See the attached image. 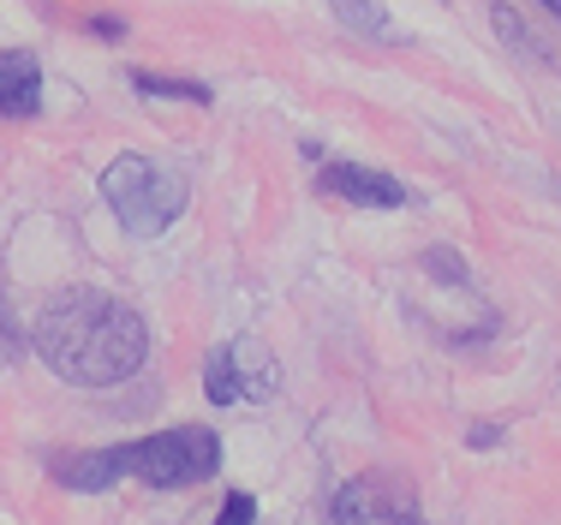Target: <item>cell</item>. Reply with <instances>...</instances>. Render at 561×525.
I'll list each match as a JSON object with an SVG mask.
<instances>
[{"instance_id": "obj_17", "label": "cell", "mask_w": 561, "mask_h": 525, "mask_svg": "<svg viewBox=\"0 0 561 525\" xmlns=\"http://www.w3.org/2000/svg\"><path fill=\"white\" fill-rule=\"evenodd\" d=\"M0 346H19V329H12V311H7V299H0Z\"/></svg>"}, {"instance_id": "obj_2", "label": "cell", "mask_w": 561, "mask_h": 525, "mask_svg": "<svg viewBox=\"0 0 561 525\" xmlns=\"http://www.w3.org/2000/svg\"><path fill=\"white\" fill-rule=\"evenodd\" d=\"M185 197L192 192H185L180 173L162 168V161H150V156H138V150L114 156L108 168H102V204L114 209V221L126 227L131 239L168 233L185 215Z\"/></svg>"}, {"instance_id": "obj_1", "label": "cell", "mask_w": 561, "mask_h": 525, "mask_svg": "<svg viewBox=\"0 0 561 525\" xmlns=\"http://www.w3.org/2000/svg\"><path fill=\"white\" fill-rule=\"evenodd\" d=\"M36 353L48 370L72 388H108L126 383L150 353V322L138 305L114 299L102 287H66L36 317Z\"/></svg>"}, {"instance_id": "obj_3", "label": "cell", "mask_w": 561, "mask_h": 525, "mask_svg": "<svg viewBox=\"0 0 561 525\" xmlns=\"http://www.w3.org/2000/svg\"><path fill=\"white\" fill-rule=\"evenodd\" d=\"M221 472V436L209 424H173L144 442H119V478L144 490H197Z\"/></svg>"}, {"instance_id": "obj_10", "label": "cell", "mask_w": 561, "mask_h": 525, "mask_svg": "<svg viewBox=\"0 0 561 525\" xmlns=\"http://www.w3.org/2000/svg\"><path fill=\"white\" fill-rule=\"evenodd\" d=\"M329 7H335V19L346 24V31L389 36V12H382V0H329Z\"/></svg>"}, {"instance_id": "obj_14", "label": "cell", "mask_w": 561, "mask_h": 525, "mask_svg": "<svg viewBox=\"0 0 561 525\" xmlns=\"http://www.w3.org/2000/svg\"><path fill=\"white\" fill-rule=\"evenodd\" d=\"M221 520H227V525H245V520H257V495L233 490V495L221 502Z\"/></svg>"}, {"instance_id": "obj_13", "label": "cell", "mask_w": 561, "mask_h": 525, "mask_svg": "<svg viewBox=\"0 0 561 525\" xmlns=\"http://www.w3.org/2000/svg\"><path fill=\"white\" fill-rule=\"evenodd\" d=\"M424 275H443L448 281V293H466V287H472V275H466V263L460 258H454V251H443V246H436V251H424Z\"/></svg>"}, {"instance_id": "obj_12", "label": "cell", "mask_w": 561, "mask_h": 525, "mask_svg": "<svg viewBox=\"0 0 561 525\" xmlns=\"http://www.w3.org/2000/svg\"><path fill=\"white\" fill-rule=\"evenodd\" d=\"M204 395H209V407H233V400H239L233 365H227V346H216V353H209V365H204Z\"/></svg>"}, {"instance_id": "obj_4", "label": "cell", "mask_w": 561, "mask_h": 525, "mask_svg": "<svg viewBox=\"0 0 561 525\" xmlns=\"http://www.w3.org/2000/svg\"><path fill=\"white\" fill-rule=\"evenodd\" d=\"M335 520H419V490L400 472H365L335 490Z\"/></svg>"}, {"instance_id": "obj_6", "label": "cell", "mask_w": 561, "mask_h": 525, "mask_svg": "<svg viewBox=\"0 0 561 525\" xmlns=\"http://www.w3.org/2000/svg\"><path fill=\"white\" fill-rule=\"evenodd\" d=\"M43 107V60L31 48H0V114L31 119Z\"/></svg>"}, {"instance_id": "obj_16", "label": "cell", "mask_w": 561, "mask_h": 525, "mask_svg": "<svg viewBox=\"0 0 561 525\" xmlns=\"http://www.w3.org/2000/svg\"><path fill=\"white\" fill-rule=\"evenodd\" d=\"M90 24H96V36H108V43L126 36V19H114V12H102V19H90Z\"/></svg>"}, {"instance_id": "obj_8", "label": "cell", "mask_w": 561, "mask_h": 525, "mask_svg": "<svg viewBox=\"0 0 561 525\" xmlns=\"http://www.w3.org/2000/svg\"><path fill=\"white\" fill-rule=\"evenodd\" d=\"M60 483L72 495H90V490H114L119 483V448H90V454H72V460L55 466Z\"/></svg>"}, {"instance_id": "obj_7", "label": "cell", "mask_w": 561, "mask_h": 525, "mask_svg": "<svg viewBox=\"0 0 561 525\" xmlns=\"http://www.w3.org/2000/svg\"><path fill=\"white\" fill-rule=\"evenodd\" d=\"M227 365H233V388L239 400H275L280 395V365L275 353L263 341H251V334H239V341H227Z\"/></svg>"}, {"instance_id": "obj_9", "label": "cell", "mask_w": 561, "mask_h": 525, "mask_svg": "<svg viewBox=\"0 0 561 525\" xmlns=\"http://www.w3.org/2000/svg\"><path fill=\"white\" fill-rule=\"evenodd\" d=\"M131 90H144V96H162V102H192V107H209V84H197V78H162V72H131Z\"/></svg>"}, {"instance_id": "obj_11", "label": "cell", "mask_w": 561, "mask_h": 525, "mask_svg": "<svg viewBox=\"0 0 561 525\" xmlns=\"http://www.w3.org/2000/svg\"><path fill=\"white\" fill-rule=\"evenodd\" d=\"M490 24H496V36H502V43L514 48V54H531V60H550L538 36H531L526 24H519V12H514V7H496V12H490Z\"/></svg>"}, {"instance_id": "obj_5", "label": "cell", "mask_w": 561, "mask_h": 525, "mask_svg": "<svg viewBox=\"0 0 561 525\" xmlns=\"http://www.w3.org/2000/svg\"><path fill=\"white\" fill-rule=\"evenodd\" d=\"M317 192L341 197V204H358V209H400L407 204V185H400L394 173L358 168V161H329V168L317 173Z\"/></svg>"}, {"instance_id": "obj_18", "label": "cell", "mask_w": 561, "mask_h": 525, "mask_svg": "<svg viewBox=\"0 0 561 525\" xmlns=\"http://www.w3.org/2000/svg\"><path fill=\"white\" fill-rule=\"evenodd\" d=\"M538 7H550V12H556V7H561V0H538Z\"/></svg>"}, {"instance_id": "obj_15", "label": "cell", "mask_w": 561, "mask_h": 525, "mask_svg": "<svg viewBox=\"0 0 561 525\" xmlns=\"http://www.w3.org/2000/svg\"><path fill=\"white\" fill-rule=\"evenodd\" d=\"M502 442V424H472L466 430V448H496Z\"/></svg>"}]
</instances>
